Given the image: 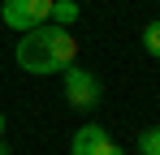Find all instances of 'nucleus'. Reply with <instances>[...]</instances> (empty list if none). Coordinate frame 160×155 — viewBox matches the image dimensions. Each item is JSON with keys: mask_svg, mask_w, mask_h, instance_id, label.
<instances>
[{"mask_svg": "<svg viewBox=\"0 0 160 155\" xmlns=\"http://www.w3.org/2000/svg\"><path fill=\"white\" fill-rule=\"evenodd\" d=\"M143 48H147V52L160 60V22H152L147 30H143Z\"/></svg>", "mask_w": 160, "mask_h": 155, "instance_id": "nucleus-8", "label": "nucleus"}, {"mask_svg": "<svg viewBox=\"0 0 160 155\" xmlns=\"http://www.w3.org/2000/svg\"><path fill=\"white\" fill-rule=\"evenodd\" d=\"M74 155H121L117 151V142L108 138V129L104 125H82L78 134H74Z\"/></svg>", "mask_w": 160, "mask_h": 155, "instance_id": "nucleus-4", "label": "nucleus"}, {"mask_svg": "<svg viewBox=\"0 0 160 155\" xmlns=\"http://www.w3.org/2000/svg\"><path fill=\"white\" fill-rule=\"evenodd\" d=\"M43 30H48V52H52V60L61 65V73H65V69L78 60V39H74L65 26H52V22L43 26Z\"/></svg>", "mask_w": 160, "mask_h": 155, "instance_id": "nucleus-5", "label": "nucleus"}, {"mask_svg": "<svg viewBox=\"0 0 160 155\" xmlns=\"http://www.w3.org/2000/svg\"><path fill=\"white\" fill-rule=\"evenodd\" d=\"M65 99L74 103V108H95V103H100V82H95V73L69 65V69H65Z\"/></svg>", "mask_w": 160, "mask_h": 155, "instance_id": "nucleus-3", "label": "nucleus"}, {"mask_svg": "<svg viewBox=\"0 0 160 155\" xmlns=\"http://www.w3.org/2000/svg\"><path fill=\"white\" fill-rule=\"evenodd\" d=\"M48 22L69 30V26L78 22V0H52V17H48Z\"/></svg>", "mask_w": 160, "mask_h": 155, "instance_id": "nucleus-6", "label": "nucleus"}, {"mask_svg": "<svg viewBox=\"0 0 160 155\" xmlns=\"http://www.w3.org/2000/svg\"><path fill=\"white\" fill-rule=\"evenodd\" d=\"M138 151L143 155H160V129H143L138 134Z\"/></svg>", "mask_w": 160, "mask_h": 155, "instance_id": "nucleus-7", "label": "nucleus"}, {"mask_svg": "<svg viewBox=\"0 0 160 155\" xmlns=\"http://www.w3.org/2000/svg\"><path fill=\"white\" fill-rule=\"evenodd\" d=\"M0 138H4V112H0Z\"/></svg>", "mask_w": 160, "mask_h": 155, "instance_id": "nucleus-9", "label": "nucleus"}, {"mask_svg": "<svg viewBox=\"0 0 160 155\" xmlns=\"http://www.w3.org/2000/svg\"><path fill=\"white\" fill-rule=\"evenodd\" d=\"M13 56H18V65H22L26 73H35V78L61 73V65H56V60H52V52H48V30H43V26H35V30H26Z\"/></svg>", "mask_w": 160, "mask_h": 155, "instance_id": "nucleus-1", "label": "nucleus"}, {"mask_svg": "<svg viewBox=\"0 0 160 155\" xmlns=\"http://www.w3.org/2000/svg\"><path fill=\"white\" fill-rule=\"evenodd\" d=\"M0 17H4V26H13V30L26 35V30H35V26H48L52 0H4Z\"/></svg>", "mask_w": 160, "mask_h": 155, "instance_id": "nucleus-2", "label": "nucleus"}]
</instances>
